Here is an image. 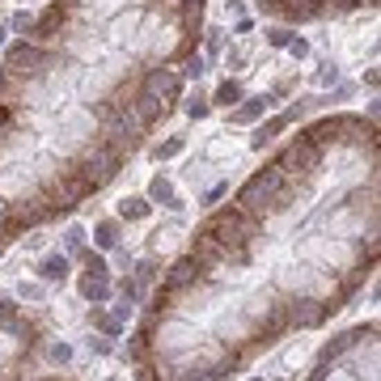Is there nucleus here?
Wrapping results in <instances>:
<instances>
[{"instance_id":"f257e3e1","label":"nucleus","mask_w":381,"mask_h":381,"mask_svg":"<svg viewBox=\"0 0 381 381\" xmlns=\"http://www.w3.org/2000/svg\"><path fill=\"white\" fill-rule=\"evenodd\" d=\"M216 284H221V271L203 267L195 254H183V259H174V263H169V271H165V280H161V288H169L174 297H183V292H195V288H216Z\"/></svg>"},{"instance_id":"f03ea898","label":"nucleus","mask_w":381,"mask_h":381,"mask_svg":"<svg viewBox=\"0 0 381 381\" xmlns=\"http://www.w3.org/2000/svg\"><path fill=\"white\" fill-rule=\"evenodd\" d=\"M326 318H331V309H326L322 297H314V292H297V297H288V326L314 331V326H322Z\"/></svg>"},{"instance_id":"7ed1b4c3","label":"nucleus","mask_w":381,"mask_h":381,"mask_svg":"<svg viewBox=\"0 0 381 381\" xmlns=\"http://www.w3.org/2000/svg\"><path fill=\"white\" fill-rule=\"evenodd\" d=\"M136 85L149 89V93L161 97V102H178V97H183V77L174 73V68H165V64H149Z\"/></svg>"},{"instance_id":"20e7f679","label":"nucleus","mask_w":381,"mask_h":381,"mask_svg":"<svg viewBox=\"0 0 381 381\" xmlns=\"http://www.w3.org/2000/svg\"><path fill=\"white\" fill-rule=\"evenodd\" d=\"M127 106H131V115L140 119V123H145L149 131H153V127H157V123H161V119L169 115V106H165V102H161V97H153V93H149V89H140V85L131 89Z\"/></svg>"},{"instance_id":"39448f33","label":"nucleus","mask_w":381,"mask_h":381,"mask_svg":"<svg viewBox=\"0 0 381 381\" xmlns=\"http://www.w3.org/2000/svg\"><path fill=\"white\" fill-rule=\"evenodd\" d=\"M360 339H373V326H356V331H343V335H335V339L326 343V348L318 352V364H335L343 352H352Z\"/></svg>"},{"instance_id":"423d86ee","label":"nucleus","mask_w":381,"mask_h":381,"mask_svg":"<svg viewBox=\"0 0 381 381\" xmlns=\"http://www.w3.org/2000/svg\"><path fill=\"white\" fill-rule=\"evenodd\" d=\"M59 131L64 136H73L77 145H85V140H93V111L89 106H77V111H68V115H59Z\"/></svg>"},{"instance_id":"0eeeda50","label":"nucleus","mask_w":381,"mask_h":381,"mask_svg":"<svg viewBox=\"0 0 381 381\" xmlns=\"http://www.w3.org/2000/svg\"><path fill=\"white\" fill-rule=\"evenodd\" d=\"M271 102H275L271 93H254V97H241L237 106H233V115H229V119H233V123H254V119H263V115L271 111Z\"/></svg>"},{"instance_id":"6e6552de","label":"nucleus","mask_w":381,"mask_h":381,"mask_svg":"<svg viewBox=\"0 0 381 381\" xmlns=\"http://www.w3.org/2000/svg\"><path fill=\"white\" fill-rule=\"evenodd\" d=\"M288 123H297V119H292V111H284V115H271V119H267V123H263V127L250 136V149H259V153H263V149H267V145H271V140H275V136H280Z\"/></svg>"},{"instance_id":"1a4fd4ad","label":"nucleus","mask_w":381,"mask_h":381,"mask_svg":"<svg viewBox=\"0 0 381 381\" xmlns=\"http://www.w3.org/2000/svg\"><path fill=\"white\" fill-rule=\"evenodd\" d=\"M81 297L89 305H106L115 297V284L106 280V275H85V280H81Z\"/></svg>"},{"instance_id":"9d476101","label":"nucleus","mask_w":381,"mask_h":381,"mask_svg":"<svg viewBox=\"0 0 381 381\" xmlns=\"http://www.w3.org/2000/svg\"><path fill=\"white\" fill-rule=\"evenodd\" d=\"M39 275H43L47 284H64L68 280V254H47L39 263Z\"/></svg>"},{"instance_id":"9b49d317","label":"nucleus","mask_w":381,"mask_h":381,"mask_svg":"<svg viewBox=\"0 0 381 381\" xmlns=\"http://www.w3.org/2000/svg\"><path fill=\"white\" fill-rule=\"evenodd\" d=\"M149 212H153L149 195H127V199H119V216H123V221H145Z\"/></svg>"},{"instance_id":"f8f14e48","label":"nucleus","mask_w":381,"mask_h":381,"mask_svg":"<svg viewBox=\"0 0 381 381\" xmlns=\"http://www.w3.org/2000/svg\"><path fill=\"white\" fill-rule=\"evenodd\" d=\"M149 203H165V207H183V203H178V195H174V187H169V178H161V174H157V178L149 183Z\"/></svg>"},{"instance_id":"ddd939ff","label":"nucleus","mask_w":381,"mask_h":381,"mask_svg":"<svg viewBox=\"0 0 381 381\" xmlns=\"http://www.w3.org/2000/svg\"><path fill=\"white\" fill-rule=\"evenodd\" d=\"M207 102L229 111V106H237V102H241V85H237V81H221V85H216V93L207 97Z\"/></svg>"},{"instance_id":"4468645a","label":"nucleus","mask_w":381,"mask_h":381,"mask_svg":"<svg viewBox=\"0 0 381 381\" xmlns=\"http://www.w3.org/2000/svg\"><path fill=\"white\" fill-rule=\"evenodd\" d=\"M93 241H97L102 250H115V246H119V221H97Z\"/></svg>"},{"instance_id":"2eb2a0df","label":"nucleus","mask_w":381,"mask_h":381,"mask_svg":"<svg viewBox=\"0 0 381 381\" xmlns=\"http://www.w3.org/2000/svg\"><path fill=\"white\" fill-rule=\"evenodd\" d=\"M203 73H207V59H203L199 51H187V55H183V73H178V77H183V81H199Z\"/></svg>"},{"instance_id":"dca6fc26","label":"nucleus","mask_w":381,"mask_h":381,"mask_svg":"<svg viewBox=\"0 0 381 381\" xmlns=\"http://www.w3.org/2000/svg\"><path fill=\"white\" fill-rule=\"evenodd\" d=\"M207 115H212V102H207L203 93H191V97H187V119L199 123V119H207Z\"/></svg>"},{"instance_id":"f3484780","label":"nucleus","mask_w":381,"mask_h":381,"mask_svg":"<svg viewBox=\"0 0 381 381\" xmlns=\"http://www.w3.org/2000/svg\"><path fill=\"white\" fill-rule=\"evenodd\" d=\"M89 322H93V326H97V331H106V335H111V339H115V335H119V331H123V322H119V318H115V314H102V309H93V318H89Z\"/></svg>"},{"instance_id":"a211bd4d","label":"nucleus","mask_w":381,"mask_h":381,"mask_svg":"<svg viewBox=\"0 0 381 381\" xmlns=\"http://www.w3.org/2000/svg\"><path fill=\"white\" fill-rule=\"evenodd\" d=\"M183 149H187V140H183V136H174V140L157 145V149H153V157H157V161H169V157H178Z\"/></svg>"},{"instance_id":"6ab92c4d","label":"nucleus","mask_w":381,"mask_h":381,"mask_svg":"<svg viewBox=\"0 0 381 381\" xmlns=\"http://www.w3.org/2000/svg\"><path fill=\"white\" fill-rule=\"evenodd\" d=\"M81 259H85V271H89V275H106V280H111V267H106V259H102V254L85 250Z\"/></svg>"},{"instance_id":"aec40b11","label":"nucleus","mask_w":381,"mask_h":381,"mask_svg":"<svg viewBox=\"0 0 381 381\" xmlns=\"http://www.w3.org/2000/svg\"><path fill=\"white\" fill-rule=\"evenodd\" d=\"M13 127H21V111H13V106H5V102H0V136L13 131Z\"/></svg>"},{"instance_id":"412c9836","label":"nucleus","mask_w":381,"mask_h":381,"mask_svg":"<svg viewBox=\"0 0 381 381\" xmlns=\"http://www.w3.org/2000/svg\"><path fill=\"white\" fill-rule=\"evenodd\" d=\"M292 39H297V34H292L288 26H271V30H267V43H271V47H288Z\"/></svg>"},{"instance_id":"4be33fe9","label":"nucleus","mask_w":381,"mask_h":381,"mask_svg":"<svg viewBox=\"0 0 381 381\" xmlns=\"http://www.w3.org/2000/svg\"><path fill=\"white\" fill-rule=\"evenodd\" d=\"M30 26H34V13H30V9H17V13L9 17V30H21V39L30 34Z\"/></svg>"},{"instance_id":"5701e85b","label":"nucleus","mask_w":381,"mask_h":381,"mask_svg":"<svg viewBox=\"0 0 381 381\" xmlns=\"http://www.w3.org/2000/svg\"><path fill=\"white\" fill-rule=\"evenodd\" d=\"M115 288H119V297H123V301H131V305H136V301H140V284H136V280H131V275H123V280H119Z\"/></svg>"},{"instance_id":"b1692460","label":"nucleus","mask_w":381,"mask_h":381,"mask_svg":"<svg viewBox=\"0 0 381 381\" xmlns=\"http://www.w3.org/2000/svg\"><path fill=\"white\" fill-rule=\"evenodd\" d=\"M131 280H136V284H153V280H157V263H149V259L136 263V275H131Z\"/></svg>"},{"instance_id":"393cba45","label":"nucleus","mask_w":381,"mask_h":381,"mask_svg":"<svg viewBox=\"0 0 381 381\" xmlns=\"http://www.w3.org/2000/svg\"><path fill=\"white\" fill-rule=\"evenodd\" d=\"M207 34V55H221L225 51V30H203Z\"/></svg>"},{"instance_id":"a878e982","label":"nucleus","mask_w":381,"mask_h":381,"mask_svg":"<svg viewBox=\"0 0 381 381\" xmlns=\"http://www.w3.org/2000/svg\"><path fill=\"white\" fill-rule=\"evenodd\" d=\"M64 241H68V250H85V229H81V225H73V229L64 233Z\"/></svg>"},{"instance_id":"bb28decb","label":"nucleus","mask_w":381,"mask_h":381,"mask_svg":"<svg viewBox=\"0 0 381 381\" xmlns=\"http://www.w3.org/2000/svg\"><path fill=\"white\" fill-rule=\"evenodd\" d=\"M47 356H51L55 364H68V360H73V348H68V343H51V348H47Z\"/></svg>"},{"instance_id":"cd10ccee","label":"nucleus","mask_w":381,"mask_h":381,"mask_svg":"<svg viewBox=\"0 0 381 381\" xmlns=\"http://www.w3.org/2000/svg\"><path fill=\"white\" fill-rule=\"evenodd\" d=\"M318 81H322V85H339V64H331V59H326V64L318 68Z\"/></svg>"},{"instance_id":"c85d7f7f","label":"nucleus","mask_w":381,"mask_h":381,"mask_svg":"<svg viewBox=\"0 0 381 381\" xmlns=\"http://www.w3.org/2000/svg\"><path fill=\"white\" fill-rule=\"evenodd\" d=\"M288 55H292V59H305V55H309V43H305V39H292V43H288Z\"/></svg>"},{"instance_id":"c756f323","label":"nucleus","mask_w":381,"mask_h":381,"mask_svg":"<svg viewBox=\"0 0 381 381\" xmlns=\"http://www.w3.org/2000/svg\"><path fill=\"white\" fill-rule=\"evenodd\" d=\"M89 348H93V352H97V356H106V352H111V348H115V343H111V339H89Z\"/></svg>"},{"instance_id":"7c9ffc66","label":"nucleus","mask_w":381,"mask_h":381,"mask_svg":"<svg viewBox=\"0 0 381 381\" xmlns=\"http://www.w3.org/2000/svg\"><path fill=\"white\" fill-rule=\"evenodd\" d=\"M225 191H229V183H216V187H212V191H207V195H203V203H216V199H221V195H225Z\"/></svg>"},{"instance_id":"2f4dec72","label":"nucleus","mask_w":381,"mask_h":381,"mask_svg":"<svg viewBox=\"0 0 381 381\" xmlns=\"http://www.w3.org/2000/svg\"><path fill=\"white\" fill-rule=\"evenodd\" d=\"M21 297H26V301H39L43 288H39V284H21Z\"/></svg>"},{"instance_id":"473e14b6","label":"nucleus","mask_w":381,"mask_h":381,"mask_svg":"<svg viewBox=\"0 0 381 381\" xmlns=\"http://www.w3.org/2000/svg\"><path fill=\"white\" fill-rule=\"evenodd\" d=\"M115 318H119V322L131 318V301H119V305H115Z\"/></svg>"},{"instance_id":"72a5a7b5","label":"nucleus","mask_w":381,"mask_h":381,"mask_svg":"<svg viewBox=\"0 0 381 381\" xmlns=\"http://www.w3.org/2000/svg\"><path fill=\"white\" fill-rule=\"evenodd\" d=\"M225 64H233V68H241V64H246V55H241V51H225Z\"/></svg>"},{"instance_id":"f704fd0d","label":"nucleus","mask_w":381,"mask_h":381,"mask_svg":"<svg viewBox=\"0 0 381 381\" xmlns=\"http://www.w3.org/2000/svg\"><path fill=\"white\" fill-rule=\"evenodd\" d=\"M5 246H9V237H5V233H0V254H5Z\"/></svg>"},{"instance_id":"c9c22d12","label":"nucleus","mask_w":381,"mask_h":381,"mask_svg":"<svg viewBox=\"0 0 381 381\" xmlns=\"http://www.w3.org/2000/svg\"><path fill=\"white\" fill-rule=\"evenodd\" d=\"M5 34H9V26H0V47H5Z\"/></svg>"},{"instance_id":"e433bc0d","label":"nucleus","mask_w":381,"mask_h":381,"mask_svg":"<svg viewBox=\"0 0 381 381\" xmlns=\"http://www.w3.org/2000/svg\"><path fill=\"white\" fill-rule=\"evenodd\" d=\"M39 381H59V377H39Z\"/></svg>"},{"instance_id":"4c0bfd02","label":"nucleus","mask_w":381,"mask_h":381,"mask_svg":"<svg viewBox=\"0 0 381 381\" xmlns=\"http://www.w3.org/2000/svg\"><path fill=\"white\" fill-rule=\"evenodd\" d=\"M250 381H263V377H250Z\"/></svg>"}]
</instances>
